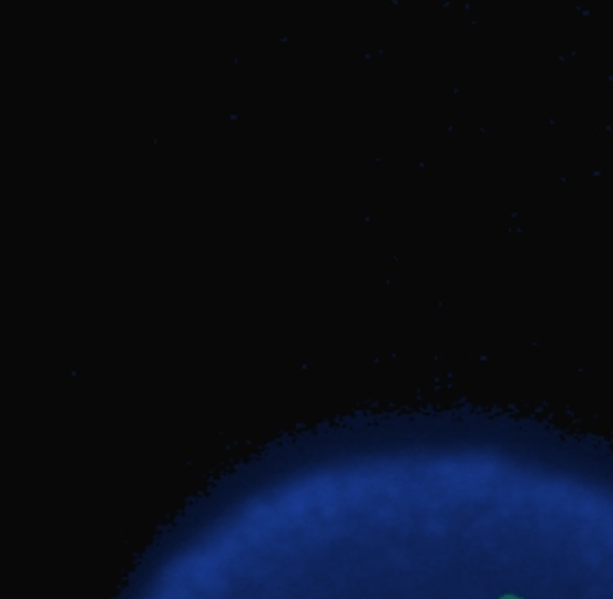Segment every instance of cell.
Instances as JSON below:
<instances>
[{
	"label": "cell",
	"instance_id": "6da1fadb",
	"mask_svg": "<svg viewBox=\"0 0 613 599\" xmlns=\"http://www.w3.org/2000/svg\"><path fill=\"white\" fill-rule=\"evenodd\" d=\"M501 599H524V598H518V596H502Z\"/></svg>",
	"mask_w": 613,
	"mask_h": 599
}]
</instances>
